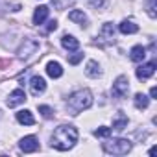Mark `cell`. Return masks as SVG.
<instances>
[{
	"mask_svg": "<svg viewBox=\"0 0 157 157\" xmlns=\"http://www.w3.org/2000/svg\"><path fill=\"white\" fill-rule=\"evenodd\" d=\"M76 142H78V129L70 124H63V126L56 128L52 133V139H50L52 148H56L59 151L70 150Z\"/></svg>",
	"mask_w": 157,
	"mask_h": 157,
	"instance_id": "6da1fadb",
	"label": "cell"
},
{
	"mask_svg": "<svg viewBox=\"0 0 157 157\" xmlns=\"http://www.w3.org/2000/svg\"><path fill=\"white\" fill-rule=\"evenodd\" d=\"M93 105V93L89 89H80L70 94L68 102H67V109L70 115H80L82 111L89 109Z\"/></svg>",
	"mask_w": 157,
	"mask_h": 157,
	"instance_id": "7a4b0ae2",
	"label": "cell"
},
{
	"mask_svg": "<svg viewBox=\"0 0 157 157\" xmlns=\"http://www.w3.org/2000/svg\"><path fill=\"white\" fill-rule=\"evenodd\" d=\"M105 153H113V155H126L131 150V140L128 139H113L102 144Z\"/></svg>",
	"mask_w": 157,
	"mask_h": 157,
	"instance_id": "3957f363",
	"label": "cell"
},
{
	"mask_svg": "<svg viewBox=\"0 0 157 157\" xmlns=\"http://www.w3.org/2000/svg\"><path fill=\"white\" fill-rule=\"evenodd\" d=\"M128 91H129V80H128V76H118L117 80H115V83H113V89H111L113 98H126Z\"/></svg>",
	"mask_w": 157,
	"mask_h": 157,
	"instance_id": "277c9868",
	"label": "cell"
},
{
	"mask_svg": "<svg viewBox=\"0 0 157 157\" xmlns=\"http://www.w3.org/2000/svg\"><path fill=\"white\" fill-rule=\"evenodd\" d=\"M37 50H39V41H37V39H24V43H22V46L19 48L17 54H19L21 59L26 61V59H30Z\"/></svg>",
	"mask_w": 157,
	"mask_h": 157,
	"instance_id": "5b68a950",
	"label": "cell"
},
{
	"mask_svg": "<svg viewBox=\"0 0 157 157\" xmlns=\"http://www.w3.org/2000/svg\"><path fill=\"white\" fill-rule=\"evenodd\" d=\"M19 146H21V150H22L24 153H32V151H37V150H39V140H37L35 135H28V137L21 139Z\"/></svg>",
	"mask_w": 157,
	"mask_h": 157,
	"instance_id": "8992f818",
	"label": "cell"
},
{
	"mask_svg": "<svg viewBox=\"0 0 157 157\" xmlns=\"http://www.w3.org/2000/svg\"><path fill=\"white\" fill-rule=\"evenodd\" d=\"M30 91L33 96H39L46 91V82H44V78L41 76H32V80H30Z\"/></svg>",
	"mask_w": 157,
	"mask_h": 157,
	"instance_id": "52a82bcc",
	"label": "cell"
},
{
	"mask_svg": "<svg viewBox=\"0 0 157 157\" xmlns=\"http://www.w3.org/2000/svg\"><path fill=\"white\" fill-rule=\"evenodd\" d=\"M155 67H157V63L155 61H150V63H142L139 68H137V78L139 80H148V78H151L153 76V72H155Z\"/></svg>",
	"mask_w": 157,
	"mask_h": 157,
	"instance_id": "ba28073f",
	"label": "cell"
},
{
	"mask_svg": "<svg viewBox=\"0 0 157 157\" xmlns=\"http://www.w3.org/2000/svg\"><path fill=\"white\" fill-rule=\"evenodd\" d=\"M24 102H26L24 91H22V89H15V91L10 94V98H8V107H17V105H21V104H24Z\"/></svg>",
	"mask_w": 157,
	"mask_h": 157,
	"instance_id": "9c48e42d",
	"label": "cell"
},
{
	"mask_svg": "<svg viewBox=\"0 0 157 157\" xmlns=\"http://www.w3.org/2000/svg\"><path fill=\"white\" fill-rule=\"evenodd\" d=\"M100 39H104V43H113L115 41V26L111 22H105L100 30Z\"/></svg>",
	"mask_w": 157,
	"mask_h": 157,
	"instance_id": "30bf717a",
	"label": "cell"
},
{
	"mask_svg": "<svg viewBox=\"0 0 157 157\" xmlns=\"http://www.w3.org/2000/svg\"><path fill=\"white\" fill-rule=\"evenodd\" d=\"M61 44H63V48H67L68 52H74V50L80 48V41H78L76 37H72V35H63V37H61Z\"/></svg>",
	"mask_w": 157,
	"mask_h": 157,
	"instance_id": "8fae6325",
	"label": "cell"
},
{
	"mask_svg": "<svg viewBox=\"0 0 157 157\" xmlns=\"http://www.w3.org/2000/svg\"><path fill=\"white\" fill-rule=\"evenodd\" d=\"M144 57H146V48H144V46L137 44V46L131 48V54H129V59H131V61L140 63V61H144Z\"/></svg>",
	"mask_w": 157,
	"mask_h": 157,
	"instance_id": "7c38bea8",
	"label": "cell"
},
{
	"mask_svg": "<svg viewBox=\"0 0 157 157\" xmlns=\"http://www.w3.org/2000/svg\"><path fill=\"white\" fill-rule=\"evenodd\" d=\"M17 120H19L21 124H24V126H33V124H35V118H33L32 111H28V109L19 111V113H17Z\"/></svg>",
	"mask_w": 157,
	"mask_h": 157,
	"instance_id": "4fadbf2b",
	"label": "cell"
},
{
	"mask_svg": "<svg viewBox=\"0 0 157 157\" xmlns=\"http://www.w3.org/2000/svg\"><path fill=\"white\" fill-rule=\"evenodd\" d=\"M126 126H128V117H126L122 111H118V113L115 115V118H113V129L122 131V129H126Z\"/></svg>",
	"mask_w": 157,
	"mask_h": 157,
	"instance_id": "5bb4252c",
	"label": "cell"
},
{
	"mask_svg": "<svg viewBox=\"0 0 157 157\" xmlns=\"http://www.w3.org/2000/svg\"><path fill=\"white\" fill-rule=\"evenodd\" d=\"M48 8L46 6H39V8H35V11H33V22L35 24H43L44 21H46V17H48Z\"/></svg>",
	"mask_w": 157,
	"mask_h": 157,
	"instance_id": "9a60e30c",
	"label": "cell"
},
{
	"mask_svg": "<svg viewBox=\"0 0 157 157\" xmlns=\"http://www.w3.org/2000/svg\"><path fill=\"white\" fill-rule=\"evenodd\" d=\"M118 30H120V33L129 35V33H137V32H139V26H137L133 21H122L120 26H118Z\"/></svg>",
	"mask_w": 157,
	"mask_h": 157,
	"instance_id": "2e32d148",
	"label": "cell"
},
{
	"mask_svg": "<svg viewBox=\"0 0 157 157\" xmlns=\"http://www.w3.org/2000/svg\"><path fill=\"white\" fill-rule=\"evenodd\" d=\"M46 74H48L50 78H61V76H63V68H61V65H59L57 61H50V63L46 65Z\"/></svg>",
	"mask_w": 157,
	"mask_h": 157,
	"instance_id": "e0dca14e",
	"label": "cell"
},
{
	"mask_svg": "<svg viewBox=\"0 0 157 157\" xmlns=\"http://www.w3.org/2000/svg\"><path fill=\"white\" fill-rule=\"evenodd\" d=\"M68 19H70L72 22H78V24H82V26H87V15H85L83 11H80V10L70 11V13H68Z\"/></svg>",
	"mask_w": 157,
	"mask_h": 157,
	"instance_id": "ac0fdd59",
	"label": "cell"
},
{
	"mask_svg": "<svg viewBox=\"0 0 157 157\" xmlns=\"http://www.w3.org/2000/svg\"><path fill=\"white\" fill-rule=\"evenodd\" d=\"M85 74L91 76V78H98V76H102L100 65H98L96 61H89V63H87V68H85Z\"/></svg>",
	"mask_w": 157,
	"mask_h": 157,
	"instance_id": "d6986e66",
	"label": "cell"
},
{
	"mask_svg": "<svg viewBox=\"0 0 157 157\" xmlns=\"http://www.w3.org/2000/svg\"><path fill=\"white\" fill-rule=\"evenodd\" d=\"M133 102H135V107L142 111V109H146V107H148L150 98H148L146 94H142V93H137V94H135V98H133Z\"/></svg>",
	"mask_w": 157,
	"mask_h": 157,
	"instance_id": "ffe728a7",
	"label": "cell"
},
{
	"mask_svg": "<svg viewBox=\"0 0 157 157\" xmlns=\"http://www.w3.org/2000/svg\"><path fill=\"white\" fill-rule=\"evenodd\" d=\"M74 2H76V0H52V4H54L56 10H65V8L72 6Z\"/></svg>",
	"mask_w": 157,
	"mask_h": 157,
	"instance_id": "44dd1931",
	"label": "cell"
},
{
	"mask_svg": "<svg viewBox=\"0 0 157 157\" xmlns=\"http://www.w3.org/2000/svg\"><path fill=\"white\" fill-rule=\"evenodd\" d=\"M111 135V128L107 126H100L98 129H94V137H100V139H107Z\"/></svg>",
	"mask_w": 157,
	"mask_h": 157,
	"instance_id": "7402d4cb",
	"label": "cell"
},
{
	"mask_svg": "<svg viewBox=\"0 0 157 157\" xmlns=\"http://www.w3.org/2000/svg\"><path fill=\"white\" fill-rule=\"evenodd\" d=\"M39 113H41L44 118H50V117L54 115V109H52V107H48V105H39Z\"/></svg>",
	"mask_w": 157,
	"mask_h": 157,
	"instance_id": "603a6c76",
	"label": "cell"
},
{
	"mask_svg": "<svg viewBox=\"0 0 157 157\" xmlns=\"http://www.w3.org/2000/svg\"><path fill=\"white\" fill-rule=\"evenodd\" d=\"M148 13H150V17L151 19H155V0H148Z\"/></svg>",
	"mask_w": 157,
	"mask_h": 157,
	"instance_id": "cb8c5ba5",
	"label": "cell"
},
{
	"mask_svg": "<svg viewBox=\"0 0 157 157\" xmlns=\"http://www.w3.org/2000/svg\"><path fill=\"white\" fill-rule=\"evenodd\" d=\"M89 4L94 8V10H102L105 6V0H89Z\"/></svg>",
	"mask_w": 157,
	"mask_h": 157,
	"instance_id": "d4e9b609",
	"label": "cell"
},
{
	"mask_svg": "<svg viewBox=\"0 0 157 157\" xmlns=\"http://www.w3.org/2000/svg\"><path fill=\"white\" fill-rule=\"evenodd\" d=\"M83 59V54H76V56H72L68 61H70V65H78V63H80Z\"/></svg>",
	"mask_w": 157,
	"mask_h": 157,
	"instance_id": "484cf974",
	"label": "cell"
},
{
	"mask_svg": "<svg viewBox=\"0 0 157 157\" xmlns=\"http://www.w3.org/2000/svg\"><path fill=\"white\" fill-rule=\"evenodd\" d=\"M57 30V21H50L46 26V32H56Z\"/></svg>",
	"mask_w": 157,
	"mask_h": 157,
	"instance_id": "4316f807",
	"label": "cell"
},
{
	"mask_svg": "<svg viewBox=\"0 0 157 157\" xmlns=\"http://www.w3.org/2000/svg\"><path fill=\"white\" fill-rule=\"evenodd\" d=\"M150 96H151V98H155V96H157V89H155V87H151V89H150Z\"/></svg>",
	"mask_w": 157,
	"mask_h": 157,
	"instance_id": "83f0119b",
	"label": "cell"
}]
</instances>
